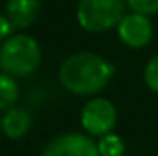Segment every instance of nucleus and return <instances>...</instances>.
I'll return each instance as SVG.
<instances>
[{
	"instance_id": "1",
	"label": "nucleus",
	"mask_w": 158,
	"mask_h": 156,
	"mask_svg": "<svg viewBox=\"0 0 158 156\" xmlns=\"http://www.w3.org/2000/svg\"><path fill=\"white\" fill-rule=\"evenodd\" d=\"M112 77V66L96 53H74L59 68L61 84L76 96H94L101 92Z\"/></svg>"
},
{
	"instance_id": "2",
	"label": "nucleus",
	"mask_w": 158,
	"mask_h": 156,
	"mask_svg": "<svg viewBox=\"0 0 158 156\" xmlns=\"http://www.w3.org/2000/svg\"><path fill=\"white\" fill-rule=\"evenodd\" d=\"M40 64V48L39 42L24 33L13 35L6 39L0 46V68L2 72L26 77L33 74Z\"/></svg>"
},
{
	"instance_id": "3",
	"label": "nucleus",
	"mask_w": 158,
	"mask_h": 156,
	"mask_svg": "<svg viewBox=\"0 0 158 156\" xmlns=\"http://www.w3.org/2000/svg\"><path fill=\"white\" fill-rule=\"evenodd\" d=\"M125 0H79L77 22L83 30L103 33L118 28L125 17Z\"/></svg>"
},
{
	"instance_id": "4",
	"label": "nucleus",
	"mask_w": 158,
	"mask_h": 156,
	"mask_svg": "<svg viewBox=\"0 0 158 156\" xmlns=\"http://www.w3.org/2000/svg\"><path fill=\"white\" fill-rule=\"evenodd\" d=\"M116 109L109 99L94 97L88 103H85L81 110V125L90 136H105L110 134V130L116 125Z\"/></svg>"
},
{
	"instance_id": "5",
	"label": "nucleus",
	"mask_w": 158,
	"mask_h": 156,
	"mask_svg": "<svg viewBox=\"0 0 158 156\" xmlns=\"http://www.w3.org/2000/svg\"><path fill=\"white\" fill-rule=\"evenodd\" d=\"M42 156H99L98 143L79 132H66L55 136L42 151Z\"/></svg>"
},
{
	"instance_id": "6",
	"label": "nucleus",
	"mask_w": 158,
	"mask_h": 156,
	"mask_svg": "<svg viewBox=\"0 0 158 156\" xmlns=\"http://www.w3.org/2000/svg\"><path fill=\"white\" fill-rule=\"evenodd\" d=\"M118 35L123 44L129 48H143L153 39V24L147 15L142 13H125V17L118 24Z\"/></svg>"
},
{
	"instance_id": "7",
	"label": "nucleus",
	"mask_w": 158,
	"mask_h": 156,
	"mask_svg": "<svg viewBox=\"0 0 158 156\" xmlns=\"http://www.w3.org/2000/svg\"><path fill=\"white\" fill-rule=\"evenodd\" d=\"M39 11V0H7L6 4V18L15 30L30 28L37 20Z\"/></svg>"
},
{
	"instance_id": "8",
	"label": "nucleus",
	"mask_w": 158,
	"mask_h": 156,
	"mask_svg": "<svg viewBox=\"0 0 158 156\" xmlns=\"http://www.w3.org/2000/svg\"><path fill=\"white\" fill-rule=\"evenodd\" d=\"M0 125H2V130L7 138L19 140V138L28 134V130L31 127V116L28 114V110L13 107V109L6 110Z\"/></svg>"
},
{
	"instance_id": "9",
	"label": "nucleus",
	"mask_w": 158,
	"mask_h": 156,
	"mask_svg": "<svg viewBox=\"0 0 158 156\" xmlns=\"http://www.w3.org/2000/svg\"><path fill=\"white\" fill-rule=\"evenodd\" d=\"M19 99V86L13 76L2 72L0 74V110H9L15 107Z\"/></svg>"
},
{
	"instance_id": "10",
	"label": "nucleus",
	"mask_w": 158,
	"mask_h": 156,
	"mask_svg": "<svg viewBox=\"0 0 158 156\" xmlns=\"http://www.w3.org/2000/svg\"><path fill=\"white\" fill-rule=\"evenodd\" d=\"M98 151L99 156H123L125 153V143L116 134H105L98 142Z\"/></svg>"
},
{
	"instance_id": "11",
	"label": "nucleus",
	"mask_w": 158,
	"mask_h": 156,
	"mask_svg": "<svg viewBox=\"0 0 158 156\" xmlns=\"http://www.w3.org/2000/svg\"><path fill=\"white\" fill-rule=\"evenodd\" d=\"M143 79H145V84L153 92H158V55L147 63L145 72H143Z\"/></svg>"
},
{
	"instance_id": "12",
	"label": "nucleus",
	"mask_w": 158,
	"mask_h": 156,
	"mask_svg": "<svg viewBox=\"0 0 158 156\" xmlns=\"http://www.w3.org/2000/svg\"><path fill=\"white\" fill-rule=\"evenodd\" d=\"M127 6L142 15H153L158 11V0H127Z\"/></svg>"
},
{
	"instance_id": "13",
	"label": "nucleus",
	"mask_w": 158,
	"mask_h": 156,
	"mask_svg": "<svg viewBox=\"0 0 158 156\" xmlns=\"http://www.w3.org/2000/svg\"><path fill=\"white\" fill-rule=\"evenodd\" d=\"M11 30H13V28H11L9 20L6 18V15H2V13H0V44L7 39V35L11 33Z\"/></svg>"
}]
</instances>
